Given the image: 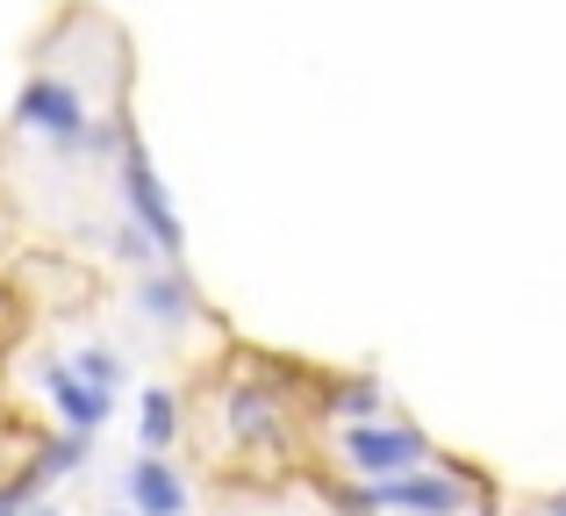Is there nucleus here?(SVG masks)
<instances>
[{
    "mask_svg": "<svg viewBox=\"0 0 566 516\" xmlns=\"http://www.w3.org/2000/svg\"><path fill=\"white\" fill-rule=\"evenodd\" d=\"M14 129H29V137H51L57 151H101V144H115L123 129H108V123H94L86 115V94L72 80H57V72H36V80L14 94Z\"/></svg>",
    "mask_w": 566,
    "mask_h": 516,
    "instance_id": "nucleus-1",
    "label": "nucleus"
},
{
    "mask_svg": "<svg viewBox=\"0 0 566 516\" xmlns=\"http://www.w3.org/2000/svg\"><path fill=\"white\" fill-rule=\"evenodd\" d=\"M495 509V495L481 488L473 474H438V466H423V474H401V481H366L359 495H352V516H366V509H387V516H459V509Z\"/></svg>",
    "mask_w": 566,
    "mask_h": 516,
    "instance_id": "nucleus-2",
    "label": "nucleus"
},
{
    "mask_svg": "<svg viewBox=\"0 0 566 516\" xmlns=\"http://www.w3.org/2000/svg\"><path fill=\"white\" fill-rule=\"evenodd\" d=\"M115 166H123V201H129V223H137V230H151V244H158L166 259H180L187 230H180V215H172L166 187H158L151 151H144V137H137L129 123H123V137H115Z\"/></svg>",
    "mask_w": 566,
    "mask_h": 516,
    "instance_id": "nucleus-3",
    "label": "nucleus"
},
{
    "mask_svg": "<svg viewBox=\"0 0 566 516\" xmlns=\"http://www.w3.org/2000/svg\"><path fill=\"white\" fill-rule=\"evenodd\" d=\"M337 460L359 481H401V474H423L430 438L416 431V423H352V431L337 438Z\"/></svg>",
    "mask_w": 566,
    "mask_h": 516,
    "instance_id": "nucleus-4",
    "label": "nucleus"
},
{
    "mask_svg": "<svg viewBox=\"0 0 566 516\" xmlns=\"http://www.w3.org/2000/svg\"><path fill=\"white\" fill-rule=\"evenodd\" d=\"M36 373H43V394H51L57 423H65L72 438H94L101 423L115 417V394H108V388H94V380H86L72 359H43Z\"/></svg>",
    "mask_w": 566,
    "mask_h": 516,
    "instance_id": "nucleus-5",
    "label": "nucleus"
},
{
    "mask_svg": "<svg viewBox=\"0 0 566 516\" xmlns=\"http://www.w3.org/2000/svg\"><path fill=\"white\" fill-rule=\"evenodd\" d=\"M222 423L237 431V445H280V431H287V394L273 388V380H230V394H222Z\"/></svg>",
    "mask_w": 566,
    "mask_h": 516,
    "instance_id": "nucleus-6",
    "label": "nucleus"
},
{
    "mask_svg": "<svg viewBox=\"0 0 566 516\" xmlns=\"http://www.w3.org/2000/svg\"><path fill=\"white\" fill-rule=\"evenodd\" d=\"M123 495H129V516H187V481L172 460H158V452H144V460H129L123 474Z\"/></svg>",
    "mask_w": 566,
    "mask_h": 516,
    "instance_id": "nucleus-7",
    "label": "nucleus"
},
{
    "mask_svg": "<svg viewBox=\"0 0 566 516\" xmlns=\"http://www.w3.org/2000/svg\"><path fill=\"white\" fill-rule=\"evenodd\" d=\"M137 308H144L151 323H166V330H180V323L201 316V294H193L187 273H151V280L137 287Z\"/></svg>",
    "mask_w": 566,
    "mask_h": 516,
    "instance_id": "nucleus-8",
    "label": "nucleus"
},
{
    "mask_svg": "<svg viewBox=\"0 0 566 516\" xmlns=\"http://www.w3.org/2000/svg\"><path fill=\"white\" fill-rule=\"evenodd\" d=\"M137 438H144V452H166L172 438H180V394H172V388H144Z\"/></svg>",
    "mask_w": 566,
    "mask_h": 516,
    "instance_id": "nucleus-9",
    "label": "nucleus"
},
{
    "mask_svg": "<svg viewBox=\"0 0 566 516\" xmlns=\"http://www.w3.org/2000/svg\"><path fill=\"white\" fill-rule=\"evenodd\" d=\"M380 402H387L380 380H331V388H323V409H331L345 431H352V423H374V417H380Z\"/></svg>",
    "mask_w": 566,
    "mask_h": 516,
    "instance_id": "nucleus-10",
    "label": "nucleus"
},
{
    "mask_svg": "<svg viewBox=\"0 0 566 516\" xmlns=\"http://www.w3.org/2000/svg\"><path fill=\"white\" fill-rule=\"evenodd\" d=\"M72 366H80V373L94 380V388H108V394L123 388V373H129V366L115 359V351H101V345H80V351H72Z\"/></svg>",
    "mask_w": 566,
    "mask_h": 516,
    "instance_id": "nucleus-11",
    "label": "nucleus"
},
{
    "mask_svg": "<svg viewBox=\"0 0 566 516\" xmlns=\"http://www.w3.org/2000/svg\"><path fill=\"white\" fill-rule=\"evenodd\" d=\"M0 516H29V488H22V481H0Z\"/></svg>",
    "mask_w": 566,
    "mask_h": 516,
    "instance_id": "nucleus-12",
    "label": "nucleus"
},
{
    "mask_svg": "<svg viewBox=\"0 0 566 516\" xmlns=\"http://www.w3.org/2000/svg\"><path fill=\"white\" fill-rule=\"evenodd\" d=\"M545 516H566V495H553V503H545Z\"/></svg>",
    "mask_w": 566,
    "mask_h": 516,
    "instance_id": "nucleus-13",
    "label": "nucleus"
},
{
    "mask_svg": "<svg viewBox=\"0 0 566 516\" xmlns=\"http://www.w3.org/2000/svg\"><path fill=\"white\" fill-rule=\"evenodd\" d=\"M29 516H57V509H29Z\"/></svg>",
    "mask_w": 566,
    "mask_h": 516,
    "instance_id": "nucleus-14",
    "label": "nucleus"
}]
</instances>
